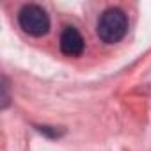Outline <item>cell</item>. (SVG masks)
I'll return each instance as SVG.
<instances>
[{"label":"cell","mask_w":151,"mask_h":151,"mask_svg":"<svg viewBox=\"0 0 151 151\" xmlns=\"http://www.w3.org/2000/svg\"><path fill=\"white\" fill-rule=\"evenodd\" d=\"M96 30L103 43L114 45L121 41L128 32V16L119 7H109L101 13Z\"/></svg>","instance_id":"6da1fadb"},{"label":"cell","mask_w":151,"mask_h":151,"mask_svg":"<svg viewBox=\"0 0 151 151\" xmlns=\"http://www.w3.org/2000/svg\"><path fill=\"white\" fill-rule=\"evenodd\" d=\"M18 23L23 32L30 36H45L50 30V16L48 13L37 4H27L18 13Z\"/></svg>","instance_id":"7a4b0ae2"},{"label":"cell","mask_w":151,"mask_h":151,"mask_svg":"<svg viewBox=\"0 0 151 151\" xmlns=\"http://www.w3.org/2000/svg\"><path fill=\"white\" fill-rule=\"evenodd\" d=\"M60 52L68 57H78L84 52V37L75 27H66L59 39Z\"/></svg>","instance_id":"3957f363"}]
</instances>
